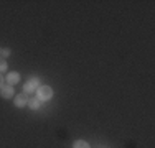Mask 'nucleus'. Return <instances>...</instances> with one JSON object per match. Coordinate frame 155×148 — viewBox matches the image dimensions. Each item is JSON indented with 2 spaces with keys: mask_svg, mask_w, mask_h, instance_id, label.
I'll list each match as a JSON object with an SVG mask.
<instances>
[{
  "mask_svg": "<svg viewBox=\"0 0 155 148\" xmlns=\"http://www.w3.org/2000/svg\"><path fill=\"white\" fill-rule=\"evenodd\" d=\"M2 54H3V56H8V54H10V50H8V48H7V50H3Z\"/></svg>",
  "mask_w": 155,
  "mask_h": 148,
  "instance_id": "1a4fd4ad",
  "label": "nucleus"
},
{
  "mask_svg": "<svg viewBox=\"0 0 155 148\" xmlns=\"http://www.w3.org/2000/svg\"><path fill=\"white\" fill-rule=\"evenodd\" d=\"M28 105H30V109H33V110H38V109H41V101H40L38 97H30L28 99Z\"/></svg>",
  "mask_w": 155,
  "mask_h": 148,
  "instance_id": "7ed1b4c3",
  "label": "nucleus"
},
{
  "mask_svg": "<svg viewBox=\"0 0 155 148\" xmlns=\"http://www.w3.org/2000/svg\"><path fill=\"white\" fill-rule=\"evenodd\" d=\"M2 86H3V77L0 76V89H2Z\"/></svg>",
  "mask_w": 155,
  "mask_h": 148,
  "instance_id": "9d476101",
  "label": "nucleus"
},
{
  "mask_svg": "<svg viewBox=\"0 0 155 148\" xmlns=\"http://www.w3.org/2000/svg\"><path fill=\"white\" fill-rule=\"evenodd\" d=\"M18 81H20V74L18 72H10L8 76H7V82H8V86H15Z\"/></svg>",
  "mask_w": 155,
  "mask_h": 148,
  "instance_id": "20e7f679",
  "label": "nucleus"
},
{
  "mask_svg": "<svg viewBox=\"0 0 155 148\" xmlns=\"http://www.w3.org/2000/svg\"><path fill=\"white\" fill-rule=\"evenodd\" d=\"M36 94H38V99L40 101H48V99H51V95H53V89L48 87V86H41L36 89Z\"/></svg>",
  "mask_w": 155,
  "mask_h": 148,
  "instance_id": "f257e3e1",
  "label": "nucleus"
},
{
  "mask_svg": "<svg viewBox=\"0 0 155 148\" xmlns=\"http://www.w3.org/2000/svg\"><path fill=\"white\" fill-rule=\"evenodd\" d=\"M25 92H33V91H36L38 89V81L36 79H31V81H28L27 84H25Z\"/></svg>",
  "mask_w": 155,
  "mask_h": 148,
  "instance_id": "39448f33",
  "label": "nucleus"
},
{
  "mask_svg": "<svg viewBox=\"0 0 155 148\" xmlns=\"http://www.w3.org/2000/svg\"><path fill=\"white\" fill-rule=\"evenodd\" d=\"M27 104V95H17L15 97V105L17 107H23Z\"/></svg>",
  "mask_w": 155,
  "mask_h": 148,
  "instance_id": "423d86ee",
  "label": "nucleus"
},
{
  "mask_svg": "<svg viewBox=\"0 0 155 148\" xmlns=\"http://www.w3.org/2000/svg\"><path fill=\"white\" fill-rule=\"evenodd\" d=\"M5 69H7V61L3 58H0V72L5 71Z\"/></svg>",
  "mask_w": 155,
  "mask_h": 148,
  "instance_id": "6e6552de",
  "label": "nucleus"
},
{
  "mask_svg": "<svg viewBox=\"0 0 155 148\" xmlns=\"http://www.w3.org/2000/svg\"><path fill=\"white\" fill-rule=\"evenodd\" d=\"M0 94H2L3 99H10L13 95V86H2V89H0Z\"/></svg>",
  "mask_w": 155,
  "mask_h": 148,
  "instance_id": "f03ea898",
  "label": "nucleus"
},
{
  "mask_svg": "<svg viewBox=\"0 0 155 148\" xmlns=\"http://www.w3.org/2000/svg\"><path fill=\"white\" fill-rule=\"evenodd\" d=\"M74 148H89V145H87L86 142H83V140H78L74 143Z\"/></svg>",
  "mask_w": 155,
  "mask_h": 148,
  "instance_id": "0eeeda50",
  "label": "nucleus"
}]
</instances>
